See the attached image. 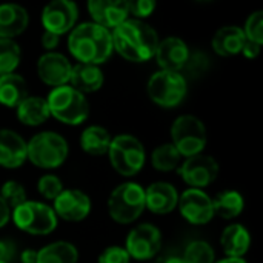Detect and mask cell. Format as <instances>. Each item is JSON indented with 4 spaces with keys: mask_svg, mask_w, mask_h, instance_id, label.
I'll return each instance as SVG.
<instances>
[{
    "mask_svg": "<svg viewBox=\"0 0 263 263\" xmlns=\"http://www.w3.org/2000/svg\"><path fill=\"white\" fill-rule=\"evenodd\" d=\"M68 154L69 146L66 139L54 131L39 133L26 143L28 160L43 170L59 168L65 163Z\"/></svg>",
    "mask_w": 263,
    "mask_h": 263,
    "instance_id": "obj_4",
    "label": "cell"
},
{
    "mask_svg": "<svg viewBox=\"0 0 263 263\" xmlns=\"http://www.w3.org/2000/svg\"><path fill=\"white\" fill-rule=\"evenodd\" d=\"M20 59L22 51L18 43L12 39H0V77L14 74L20 65Z\"/></svg>",
    "mask_w": 263,
    "mask_h": 263,
    "instance_id": "obj_30",
    "label": "cell"
},
{
    "mask_svg": "<svg viewBox=\"0 0 263 263\" xmlns=\"http://www.w3.org/2000/svg\"><path fill=\"white\" fill-rule=\"evenodd\" d=\"M14 225L31 236H48L57 228L54 210L42 202L26 200L11 213Z\"/></svg>",
    "mask_w": 263,
    "mask_h": 263,
    "instance_id": "obj_8",
    "label": "cell"
},
{
    "mask_svg": "<svg viewBox=\"0 0 263 263\" xmlns=\"http://www.w3.org/2000/svg\"><path fill=\"white\" fill-rule=\"evenodd\" d=\"M153 263H183V260L179 259V257H162V259H159V260Z\"/></svg>",
    "mask_w": 263,
    "mask_h": 263,
    "instance_id": "obj_43",
    "label": "cell"
},
{
    "mask_svg": "<svg viewBox=\"0 0 263 263\" xmlns=\"http://www.w3.org/2000/svg\"><path fill=\"white\" fill-rule=\"evenodd\" d=\"M9 219H11V210L0 197V228H3L9 222Z\"/></svg>",
    "mask_w": 263,
    "mask_h": 263,
    "instance_id": "obj_41",
    "label": "cell"
},
{
    "mask_svg": "<svg viewBox=\"0 0 263 263\" xmlns=\"http://www.w3.org/2000/svg\"><path fill=\"white\" fill-rule=\"evenodd\" d=\"M88 12L92 17V23L111 31L123 23L128 15V2L123 0H89Z\"/></svg>",
    "mask_w": 263,
    "mask_h": 263,
    "instance_id": "obj_16",
    "label": "cell"
},
{
    "mask_svg": "<svg viewBox=\"0 0 263 263\" xmlns=\"http://www.w3.org/2000/svg\"><path fill=\"white\" fill-rule=\"evenodd\" d=\"M214 263H247L243 259H236V257H227V259H222L219 262Z\"/></svg>",
    "mask_w": 263,
    "mask_h": 263,
    "instance_id": "obj_44",
    "label": "cell"
},
{
    "mask_svg": "<svg viewBox=\"0 0 263 263\" xmlns=\"http://www.w3.org/2000/svg\"><path fill=\"white\" fill-rule=\"evenodd\" d=\"M0 263H3V262H0Z\"/></svg>",
    "mask_w": 263,
    "mask_h": 263,
    "instance_id": "obj_45",
    "label": "cell"
},
{
    "mask_svg": "<svg viewBox=\"0 0 263 263\" xmlns=\"http://www.w3.org/2000/svg\"><path fill=\"white\" fill-rule=\"evenodd\" d=\"M15 256V245L11 240L0 239V262L9 263Z\"/></svg>",
    "mask_w": 263,
    "mask_h": 263,
    "instance_id": "obj_38",
    "label": "cell"
},
{
    "mask_svg": "<svg viewBox=\"0 0 263 263\" xmlns=\"http://www.w3.org/2000/svg\"><path fill=\"white\" fill-rule=\"evenodd\" d=\"M179 203V193L168 182H154L145 190V206L154 214H170Z\"/></svg>",
    "mask_w": 263,
    "mask_h": 263,
    "instance_id": "obj_18",
    "label": "cell"
},
{
    "mask_svg": "<svg viewBox=\"0 0 263 263\" xmlns=\"http://www.w3.org/2000/svg\"><path fill=\"white\" fill-rule=\"evenodd\" d=\"M103 82H105L103 71L97 65L76 63L71 68V77H69L71 88L82 92L83 96L99 91L103 86Z\"/></svg>",
    "mask_w": 263,
    "mask_h": 263,
    "instance_id": "obj_20",
    "label": "cell"
},
{
    "mask_svg": "<svg viewBox=\"0 0 263 263\" xmlns=\"http://www.w3.org/2000/svg\"><path fill=\"white\" fill-rule=\"evenodd\" d=\"M146 92L156 105L162 108H174L183 102L188 92V82L180 72L160 69L149 77Z\"/></svg>",
    "mask_w": 263,
    "mask_h": 263,
    "instance_id": "obj_9",
    "label": "cell"
},
{
    "mask_svg": "<svg viewBox=\"0 0 263 263\" xmlns=\"http://www.w3.org/2000/svg\"><path fill=\"white\" fill-rule=\"evenodd\" d=\"M245 42H247V37H245L242 28L230 25V26L220 28L214 34V37L211 40V46H213L214 52H217L219 55L231 57V55L242 52Z\"/></svg>",
    "mask_w": 263,
    "mask_h": 263,
    "instance_id": "obj_23",
    "label": "cell"
},
{
    "mask_svg": "<svg viewBox=\"0 0 263 263\" xmlns=\"http://www.w3.org/2000/svg\"><path fill=\"white\" fill-rule=\"evenodd\" d=\"M162 248V233L151 223H140L133 228L126 237L125 250L134 260L145 262L157 256Z\"/></svg>",
    "mask_w": 263,
    "mask_h": 263,
    "instance_id": "obj_10",
    "label": "cell"
},
{
    "mask_svg": "<svg viewBox=\"0 0 263 263\" xmlns=\"http://www.w3.org/2000/svg\"><path fill=\"white\" fill-rule=\"evenodd\" d=\"M46 103L49 114L54 119L71 126H77L89 117L88 99L68 85L54 88L49 92Z\"/></svg>",
    "mask_w": 263,
    "mask_h": 263,
    "instance_id": "obj_3",
    "label": "cell"
},
{
    "mask_svg": "<svg viewBox=\"0 0 263 263\" xmlns=\"http://www.w3.org/2000/svg\"><path fill=\"white\" fill-rule=\"evenodd\" d=\"M111 134L103 126L91 125L83 129L80 136V146L89 156H103L108 153L111 145Z\"/></svg>",
    "mask_w": 263,
    "mask_h": 263,
    "instance_id": "obj_26",
    "label": "cell"
},
{
    "mask_svg": "<svg viewBox=\"0 0 263 263\" xmlns=\"http://www.w3.org/2000/svg\"><path fill=\"white\" fill-rule=\"evenodd\" d=\"M145 208V190L134 182L119 185L108 197V213L111 219L120 225L136 222Z\"/></svg>",
    "mask_w": 263,
    "mask_h": 263,
    "instance_id": "obj_5",
    "label": "cell"
},
{
    "mask_svg": "<svg viewBox=\"0 0 263 263\" xmlns=\"http://www.w3.org/2000/svg\"><path fill=\"white\" fill-rule=\"evenodd\" d=\"M0 197L3 199V202L8 205V208L12 211L17 206L23 205L28 199H26V191L25 188L17 182V180H8L2 185L0 188Z\"/></svg>",
    "mask_w": 263,
    "mask_h": 263,
    "instance_id": "obj_33",
    "label": "cell"
},
{
    "mask_svg": "<svg viewBox=\"0 0 263 263\" xmlns=\"http://www.w3.org/2000/svg\"><path fill=\"white\" fill-rule=\"evenodd\" d=\"M71 68L72 65L69 63V60L63 54L55 51L45 52L37 60V74L40 80L54 88L69 83Z\"/></svg>",
    "mask_w": 263,
    "mask_h": 263,
    "instance_id": "obj_14",
    "label": "cell"
},
{
    "mask_svg": "<svg viewBox=\"0 0 263 263\" xmlns=\"http://www.w3.org/2000/svg\"><path fill=\"white\" fill-rule=\"evenodd\" d=\"M216 253L205 240H194L186 245L183 251V263H214Z\"/></svg>",
    "mask_w": 263,
    "mask_h": 263,
    "instance_id": "obj_31",
    "label": "cell"
},
{
    "mask_svg": "<svg viewBox=\"0 0 263 263\" xmlns=\"http://www.w3.org/2000/svg\"><path fill=\"white\" fill-rule=\"evenodd\" d=\"M51 117L46 99L39 96H28L17 106V119L26 126H39Z\"/></svg>",
    "mask_w": 263,
    "mask_h": 263,
    "instance_id": "obj_24",
    "label": "cell"
},
{
    "mask_svg": "<svg viewBox=\"0 0 263 263\" xmlns=\"http://www.w3.org/2000/svg\"><path fill=\"white\" fill-rule=\"evenodd\" d=\"M208 66H210V59L205 52H200V51L191 52L190 51L188 60H186L185 66L182 68L180 74L185 77V80L196 79V77H200L202 74H205Z\"/></svg>",
    "mask_w": 263,
    "mask_h": 263,
    "instance_id": "obj_32",
    "label": "cell"
},
{
    "mask_svg": "<svg viewBox=\"0 0 263 263\" xmlns=\"http://www.w3.org/2000/svg\"><path fill=\"white\" fill-rule=\"evenodd\" d=\"M28 160L26 142L12 129H0V166L14 170Z\"/></svg>",
    "mask_w": 263,
    "mask_h": 263,
    "instance_id": "obj_19",
    "label": "cell"
},
{
    "mask_svg": "<svg viewBox=\"0 0 263 263\" xmlns=\"http://www.w3.org/2000/svg\"><path fill=\"white\" fill-rule=\"evenodd\" d=\"M40 42H42V46H43L48 52H51L52 49H55V48L59 46L60 37L55 35V34H52V32H49V31H45L43 35H42V39H40Z\"/></svg>",
    "mask_w": 263,
    "mask_h": 263,
    "instance_id": "obj_39",
    "label": "cell"
},
{
    "mask_svg": "<svg viewBox=\"0 0 263 263\" xmlns=\"http://www.w3.org/2000/svg\"><path fill=\"white\" fill-rule=\"evenodd\" d=\"M247 40L254 42L257 45L263 43V12L262 11H256L253 12L247 22H245V28L242 29Z\"/></svg>",
    "mask_w": 263,
    "mask_h": 263,
    "instance_id": "obj_35",
    "label": "cell"
},
{
    "mask_svg": "<svg viewBox=\"0 0 263 263\" xmlns=\"http://www.w3.org/2000/svg\"><path fill=\"white\" fill-rule=\"evenodd\" d=\"M22 263H35L37 262V251L34 250H23L20 254Z\"/></svg>",
    "mask_w": 263,
    "mask_h": 263,
    "instance_id": "obj_42",
    "label": "cell"
},
{
    "mask_svg": "<svg viewBox=\"0 0 263 263\" xmlns=\"http://www.w3.org/2000/svg\"><path fill=\"white\" fill-rule=\"evenodd\" d=\"M28 97L26 82L18 74H8L0 77V105L17 108Z\"/></svg>",
    "mask_w": 263,
    "mask_h": 263,
    "instance_id": "obj_25",
    "label": "cell"
},
{
    "mask_svg": "<svg viewBox=\"0 0 263 263\" xmlns=\"http://www.w3.org/2000/svg\"><path fill=\"white\" fill-rule=\"evenodd\" d=\"M79 251L69 242H54L37 251L35 263H77Z\"/></svg>",
    "mask_w": 263,
    "mask_h": 263,
    "instance_id": "obj_27",
    "label": "cell"
},
{
    "mask_svg": "<svg viewBox=\"0 0 263 263\" xmlns=\"http://www.w3.org/2000/svg\"><path fill=\"white\" fill-rule=\"evenodd\" d=\"M116 173L123 177H133L145 165L146 153L143 143L131 134H119L112 137L106 153Z\"/></svg>",
    "mask_w": 263,
    "mask_h": 263,
    "instance_id": "obj_6",
    "label": "cell"
},
{
    "mask_svg": "<svg viewBox=\"0 0 263 263\" xmlns=\"http://www.w3.org/2000/svg\"><path fill=\"white\" fill-rule=\"evenodd\" d=\"M79 18L77 5L71 0H54L49 2L42 11V23L45 31H49L55 35L69 32Z\"/></svg>",
    "mask_w": 263,
    "mask_h": 263,
    "instance_id": "obj_13",
    "label": "cell"
},
{
    "mask_svg": "<svg viewBox=\"0 0 263 263\" xmlns=\"http://www.w3.org/2000/svg\"><path fill=\"white\" fill-rule=\"evenodd\" d=\"M54 213L66 222H82L91 213V200L80 190H63L54 200Z\"/></svg>",
    "mask_w": 263,
    "mask_h": 263,
    "instance_id": "obj_15",
    "label": "cell"
},
{
    "mask_svg": "<svg viewBox=\"0 0 263 263\" xmlns=\"http://www.w3.org/2000/svg\"><path fill=\"white\" fill-rule=\"evenodd\" d=\"M208 142L205 123L190 114L177 117L171 126V143L185 159L202 154Z\"/></svg>",
    "mask_w": 263,
    "mask_h": 263,
    "instance_id": "obj_7",
    "label": "cell"
},
{
    "mask_svg": "<svg viewBox=\"0 0 263 263\" xmlns=\"http://www.w3.org/2000/svg\"><path fill=\"white\" fill-rule=\"evenodd\" d=\"M220 245L223 253L228 257L242 259L251 247V234L250 231L239 223H233L227 227L220 236Z\"/></svg>",
    "mask_w": 263,
    "mask_h": 263,
    "instance_id": "obj_22",
    "label": "cell"
},
{
    "mask_svg": "<svg viewBox=\"0 0 263 263\" xmlns=\"http://www.w3.org/2000/svg\"><path fill=\"white\" fill-rule=\"evenodd\" d=\"M68 48L79 63L99 66L100 63H105L114 51L111 31L92 22L80 23L71 29Z\"/></svg>",
    "mask_w": 263,
    "mask_h": 263,
    "instance_id": "obj_2",
    "label": "cell"
},
{
    "mask_svg": "<svg viewBox=\"0 0 263 263\" xmlns=\"http://www.w3.org/2000/svg\"><path fill=\"white\" fill-rule=\"evenodd\" d=\"M131 257L126 250L122 247H109L106 248L97 259V263H129Z\"/></svg>",
    "mask_w": 263,
    "mask_h": 263,
    "instance_id": "obj_36",
    "label": "cell"
},
{
    "mask_svg": "<svg viewBox=\"0 0 263 263\" xmlns=\"http://www.w3.org/2000/svg\"><path fill=\"white\" fill-rule=\"evenodd\" d=\"M37 190L39 193L46 199V200H55L60 193L63 191V183L62 180L54 176V174H46V176H42L37 182Z\"/></svg>",
    "mask_w": 263,
    "mask_h": 263,
    "instance_id": "obj_34",
    "label": "cell"
},
{
    "mask_svg": "<svg viewBox=\"0 0 263 263\" xmlns=\"http://www.w3.org/2000/svg\"><path fill=\"white\" fill-rule=\"evenodd\" d=\"M260 46H262V45H257V43H254V42L247 40L245 45H243V48H242V54H243L247 59H256V57L260 54Z\"/></svg>",
    "mask_w": 263,
    "mask_h": 263,
    "instance_id": "obj_40",
    "label": "cell"
},
{
    "mask_svg": "<svg viewBox=\"0 0 263 263\" xmlns=\"http://www.w3.org/2000/svg\"><path fill=\"white\" fill-rule=\"evenodd\" d=\"M213 208H214V214L220 216L222 219L230 220L242 214L245 208V202L239 191L228 190L216 196V199L213 200Z\"/></svg>",
    "mask_w": 263,
    "mask_h": 263,
    "instance_id": "obj_28",
    "label": "cell"
},
{
    "mask_svg": "<svg viewBox=\"0 0 263 263\" xmlns=\"http://www.w3.org/2000/svg\"><path fill=\"white\" fill-rule=\"evenodd\" d=\"M112 48L126 60L134 63L148 62L156 55L159 45L157 31L137 18H126L111 31Z\"/></svg>",
    "mask_w": 263,
    "mask_h": 263,
    "instance_id": "obj_1",
    "label": "cell"
},
{
    "mask_svg": "<svg viewBox=\"0 0 263 263\" xmlns=\"http://www.w3.org/2000/svg\"><path fill=\"white\" fill-rule=\"evenodd\" d=\"M190 55L188 45L179 37H166L159 42L156 49V60L163 71L180 72Z\"/></svg>",
    "mask_w": 263,
    "mask_h": 263,
    "instance_id": "obj_17",
    "label": "cell"
},
{
    "mask_svg": "<svg viewBox=\"0 0 263 263\" xmlns=\"http://www.w3.org/2000/svg\"><path fill=\"white\" fill-rule=\"evenodd\" d=\"M154 9H156V2H151V0L128 2V11L137 20H142L145 17H149L154 12Z\"/></svg>",
    "mask_w": 263,
    "mask_h": 263,
    "instance_id": "obj_37",
    "label": "cell"
},
{
    "mask_svg": "<svg viewBox=\"0 0 263 263\" xmlns=\"http://www.w3.org/2000/svg\"><path fill=\"white\" fill-rule=\"evenodd\" d=\"M179 211L191 225H206L214 217L213 199L202 190L190 188L179 196Z\"/></svg>",
    "mask_w": 263,
    "mask_h": 263,
    "instance_id": "obj_12",
    "label": "cell"
},
{
    "mask_svg": "<svg viewBox=\"0 0 263 263\" xmlns=\"http://www.w3.org/2000/svg\"><path fill=\"white\" fill-rule=\"evenodd\" d=\"M29 23L26 9L15 3L0 5V39H12L20 35Z\"/></svg>",
    "mask_w": 263,
    "mask_h": 263,
    "instance_id": "obj_21",
    "label": "cell"
},
{
    "mask_svg": "<svg viewBox=\"0 0 263 263\" xmlns=\"http://www.w3.org/2000/svg\"><path fill=\"white\" fill-rule=\"evenodd\" d=\"M180 163H182V156L179 154V151L174 148L173 143H162L151 154L153 168L162 173L174 171L180 166Z\"/></svg>",
    "mask_w": 263,
    "mask_h": 263,
    "instance_id": "obj_29",
    "label": "cell"
},
{
    "mask_svg": "<svg viewBox=\"0 0 263 263\" xmlns=\"http://www.w3.org/2000/svg\"><path fill=\"white\" fill-rule=\"evenodd\" d=\"M177 170L186 185L194 190H203L217 179L220 168L214 157L202 153L185 159Z\"/></svg>",
    "mask_w": 263,
    "mask_h": 263,
    "instance_id": "obj_11",
    "label": "cell"
}]
</instances>
